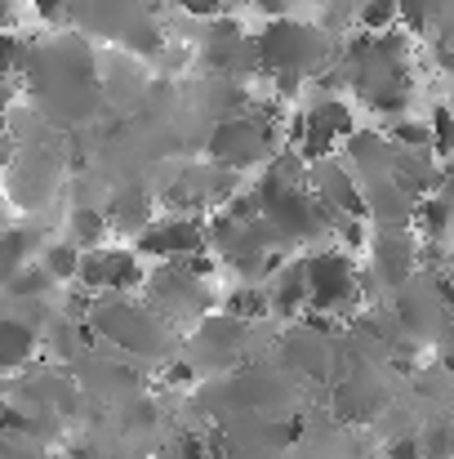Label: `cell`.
Masks as SVG:
<instances>
[{
    "label": "cell",
    "instance_id": "603a6c76",
    "mask_svg": "<svg viewBox=\"0 0 454 459\" xmlns=\"http://www.w3.org/2000/svg\"><path fill=\"white\" fill-rule=\"evenodd\" d=\"M388 459H424L419 437H401V442H392V446H388Z\"/></svg>",
    "mask_w": 454,
    "mask_h": 459
},
{
    "label": "cell",
    "instance_id": "5bb4252c",
    "mask_svg": "<svg viewBox=\"0 0 454 459\" xmlns=\"http://www.w3.org/2000/svg\"><path fill=\"white\" fill-rule=\"evenodd\" d=\"M268 304L277 316H303L307 312V281H303V259H290L272 281H268Z\"/></svg>",
    "mask_w": 454,
    "mask_h": 459
},
{
    "label": "cell",
    "instance_id": "4dcf8cb0",
    "mask_svg": "<svg viewBox=\"0 0 454 459\" xmlns=\"http://www.w3.org/2000/svg\"><path fill=\"white\" fill-rule=\"evenodd\" d=\"M227 4H241V0H223V9H227Z\"/></svg>",
    "mask_w": 454,
    "mask_h": 459
},
{
    "label": "cell",
    "instance_id": "ffe728a7",
    "mask_svg": "<svg viewBox=\"0 0 454 459\" xmlns=\"http://www.w3.org/2000/svg\"><path fill=\"white\" fill-rule=\"evenodd\" d=\"M437 18V0H397V22L406 27V36H424Z\"/></svg>",
    "mask_w": 454,
    "mask_h": 459
},
{
    "label": "cell",
    "instance_id": "4316f807",
    "mask_svg": "<svg viewBox=\"0 0 454 459\" xmlns=\"http://www.w3.org/2000/svg\"><path fill=\"white\" fill-rule=\"evenodd\" d=\"M9 156H13V139H9V126L0 121V165H9Z\"/></svg>",
    "mask_w": 454,
    "mask_h": 459
},
{
    "label": "cell",
    "instance_id": "9a60e30c",
    "mask_svg": "<svg viewBox=\"0 0 454 459\" xmlns=\"http://www.w3.org/2000/svg\"><path fill=\"white\" fill-rule=\"evenodd\" d=\"M450 223H454V201L446 192H433L415 205V237L424 241H446L450 237Z\"/></svg>",
    "mask_w": 454,
    "mask_h": 459
},
{
    "label": "cell",
    "instance_id": "52a82bcc",
    "mask_svg": "<svg viewBox=\"0 0 454 459\" xmlns=\"http://www.w3.org/2000/svg\"><path fill=\"white\" fill-rule=\"evenodd\" d=\"M210 250V228L205 214H156L148 228L139 232V255L160 259V264H183Z\"/></svg>",
    "mask_w": 454,
    "mask_h": 459
},
{
    "label": "cell",
    "instance_id": "7a4b0ae2",
    "mask_svg": "<svg viewBox=\"0 0 454 459\" xmlns=\"http://www.w3.org/2000/svg\"><path fill=\"white\" fill-rule=\"evenodd\" d=\"M303 281H307V312L312 316H330V321L352 316L361 295H365L356 255H347L343 246L307 250L303 255Z\"/></svg>",
    "mask_w": 454,
    "mask_h": 459
},
{
    "label": "cell",
    "instance_id": "277c9868",
    "mask_svg": "<svg viewBox=\"0 0 454 459\" xmlns=\"http://www.w3.org/2000/svg\"><path fill=\"white\" fill-rule=\"evenodd\" d=\"M277 148V126L272 117H259V112H236V117H223L210 139H205V156L210 165L218 169H232V174H245V169H259L272 160Z\"/></svg>",
    "mask_w": 454,
    "mask_h": 459
},
{
    "label": "cell",
    "instance_id": "6da1fadb",
    "mask_svg": "<svg viewBox=\"0 0 454 459\" xmlns=\"http://www.w3.org/2000/svg\"><path fill=\"white\" fill-rule=\"evenodd\" d=\"M85 325L99 339H107L112 348L139 357V361H165L169 348H174V330L143 299H130V295H103V299H94Z\"/></svg>",
    "mask_w": 454,
    "mask_h": 459
},
{
    "label": "cell",
    "instance_id": "83f0119b",
    "mask_svg": "<svg viewBox=\"0 0 454 459\" xmlns=\"http://www.w3.org/2000/svg\"><path fill=\"white\" fill-rule=\"evenodd\" d=\"M9 219H13V205H9V196H0V232H4V228H13Z\"/></svg>",
    "mask_w": 454,
    "mask_h": 459
},
{
    "label": "cell",
    "instance_id": "8fae6325",
    "mask_svg": "<svg viewBox=\"0 0 454 459\" xmlns=\"http://www.w3.org/2000/svg\"><path fill=\"white\" fill-rule=\"evenodd\" d=\"M36 352H40V330L22 321L18 312H0V375L31 366Z\"/></svg>",
    "mask_w": 454,
    "mask_h": 459
},
{
    "label": "cell",
    "instance_id": "f546056e",
    "mask_svg": "<svg viewBox=\"0 0 454 459\" xmlns=\"http://www.w3.org/2000/svg\"><path fill=\"white\" fill-rule=\"evenodd\" d=\"M446 174H450V183H454V160H446Z\"/></svg>",
    "mask_w": 454,
    "mask_h": 459
},
{
    "label": "cell",
    "instance_id": "2e32d148",
    "mask_svg": "<svg viewBox=\"0 0 454 459\" xmlns=\"http://www.w3.org/2000/svg\"><path fill=\"white\" fill-rule=\"evenodd\" d=\"M107 232H112V223H107L103 210H94V205H76V210H72L67 241H72L81 255H85V250H99V246L107 241Z\"/></svg>",
    "mask_w": 454,
    "mask_h": 459
},
{
    "label": "cell",
    "instance_id": "484cf974",
    "mask_svg": "<svg viewBox=\"0 0 454 459\" xmlns=\"http://www.w3.org/2000/svg\"><path fill=\"white\" fill-rule=\"evenodd\" d=\"M36 9H40V18H58L67 9V0H36Z\"/></svg>",
    "mask_w": 454,
    "mask_h": 459
},
{
    "label": "cell",
    "instance_id": "3957f363",
    "mask_svg": "<svg viewBox=\"0 0 454 459\" xmlns=\"http://www.w3.org/2000/svg\"><path fill=\"white\" fill-rule=\"evenodd\" d=\"M334 54L330 36L312 22H299V18H272L268 31L259 36V67L268 76H295V81H307L325 67V58Z\"/></svg>",
    "mask_w": 454,
    "mask_h": 459
},
{
    "label": "cell",
    "instance_id": "1f68e13d",
    "mask_svg": "<svg viewBox=\"0 0 454 459\" xmlns=\"http://www.w3.org/2000/svg\"><path fill=\"white\" fill-rule=\"evenodd\" d=\"M0 9H4V0H0Z\"/></svg>",
    "mask_w": 454,
    "mask_h": 459
},
{
    "label": "cell",
    "instance_id": "cb8c5ba5",
    "mask_svg": "<svg viewBox=\"0 0 454 459\" xmlns=\"http://www.w3.org/2000/svg\"><path fill=\"white\" fill-rule=\"evenodd\" d=\"M437 63H441L446 76H454V40H441V45H437Z\"/></svg>",
    "mask_w": 454,
    "mask_h": 459
},
{
    "label": "cell",
    "instance_id": "4fadbf2b",
    "mask_svg": "<svg viewBox=\"0 0 454 459\" xmlns=\"http://www.w3.org/2000/svg\"><path fill=\"white\" fill-rule=\"evenodd\" d=\"M36 255H40L36 228H4V232H0V290H4L27 264H36Z\"/></svg>",
    "mask_w": 454,
    "mask_h": 459
},
{
    "label": "cell",
    "instance_id": "7c38bea8",
    "mask_svg": "<svg viewBox=\"0 0 454 459\" xmlns=\"http://www.w3.org/2000/svg\"><path fill=\"white\" fill-rule=\"evenodd\" d=\"M103 214H107V223L116 232H143L156 219V201H151V192L143 183H125V187H116V196Z\"/></svg>",
    "mask_w": 454,
    "mask_h": 459
},
{
    "label": "cell",
    "instance_id": "44dd1931",
    "mask_svg": "<svg viewBox=\"0 0 454 459\" xmlns=\"http://www.w3.org/2000/svg\"><path fill=\"white\" fill-rule=\"evenodd\" d=\"M424 459H454V429H433L428 437H419Z\"/></svg>",
    "mask_w": 454,
    "mask_h": 459
},
{
    "label": "cell",
    "instance_id": "d6986e66",
    "mask_svg": "<svg viewBox=\"0 0 454 459\" xmlns=\"http://www.w3.org/2000/svg\"><path fill=\"white\" fill-rule=\"evenodd\" d=\"M428 130H433V152H437V160H454V108L450 103H437L433 108Z\"/></svg>",
    "mask_w": 454,
    "mask_h": 459
},
{
    "label": "cell",
    "instance_id": "7402d4cb",
    "mask_svg": "<svg viewBox=\"0 0 454 459\" xmlns=\"http://www.w3.org/2000/svg\"><path fill=\"white\" fill-rule=\"evenodd\" d=\"M178 9H187V13H196V18H218L223 13V0H178Z\"/></svg>",
    "mask_w": 454,
    "mask_h": 459
},
{
    "label": "cell",
    "instance_id": "ba28073f",
    "mask_svg": "<svg viewBox=\"0 0 454 459\" xmlns=\"http://www.w3.org/2000/svg\"><path fill=\"white\" fill-rule=\"evenodd\" d=\"M245 339H250V321H241V316L223 312V307L192 325V352H196L201 361H210V370L232 366V361L241 357Z\"/></svg>",
    "mask_w": 454,
    "mask_h": 459
},
{
    "label": "cell",
    "instance_id": "8992f818",
    "mask_svg": "<svg viewBox=\"0 0 454 459\" xmlns=\"http://www.w3.org/2000/svg\"><path fill=\"white\" fill-rule=\"evenodd\" d=\"M148 273H143V259L139 250H125V246H99V250H85L81 255V273H76V286L94 299L103 295H134L143 290Z\"/></svg>",
    "mask_w": 454,
    "mask_h": 459
},
{
    "label": "cell",
    "instance_id": "e0dca14e",
    "mask_svg": "<svg viewBox=\"0 0 454 459\" xmlns=\"http://www.w3.org/2000/svg\"><path fill=\"white\" fill-rule=\"evenodd\" d=\"M36 264L54 277V286H72L76 281V273H81V250L63 237V241H49V246H40V255H36Z\"/></svg>",
    "mask_w": 454,
    "mask_h": 459
},
{
    "label": "cell",
    "instance_id": "ac0fdd59",
    "mask_svg": "<svg viewBox=\"0 0 454 459\" xmlns=\"http://www.w3.org/2000/svg\"><path fill=\"white\" fill-rule=\"evenodd\" d=\"M223 312H232V316H241V321H263V316H272V304H268V290L259 286V281H245V286H236L227 299H223Z\"/></svg>",
    "mask_w": 454,
    "mask_h": 459
},
{
    "label": "cell",
    "instance_id": "f1b7e54d",
    "mask_svg": "<svg viewBox=\"0 0 454 459\" xmlns=\"http://www.w3.org/2000/svg\"><path fill=\"white\" fill-rule=\"evenodd\" d=\"M441 304H446V312L454 316V281H446V286H441Z\"/></svg>",
    "mask_w": 454,
    "mask_h": 459
},
{
    "label": "cell",
    "instance_id": "d4e9b609",
    "mask_svg": "<svg viewBox=\"0 0 454 459\" xmlns=\"http://www.w3.org/2000/svg\"><path fill=\"white\" fill-rule=\"evenodd\" d=\"M250 4H259V9L272 13V18H286V9H290V0H250Z\"/></svg>",
    "mask_w": 454,
    "mask_h": 459
},
{
    "label": "cell",
    "instance_id": "9c48e42d",
    "mask_svg": "<svg viewBox=\"0 0 454 459\" xmlns=\"http://www.w3.org/2000/svg\"><path fill=\"white\" fill-rule=\"evenodd\" d=\"M370 268L388 290H406L419 273V241L415 232H379L370 237Z\"/></svg>",
    "mask_w": 454,
    "mask_h": 459
},
{
    "label": "cell",
    "instance_id": "30bf717a",
    "mask_svg": "<svg viewBox=\"0 0 454 459\" xmlns=\"http://www.w3.org/2000/svg\"><path fill=\"white\" fill-rule=\"evenodd\" d=\"M343 165L356 174V183H361V187L383 183V178H392L397 143H392L388 134H379V130H356V134H347V139H343Z\"/></svg>",
    "mask_w": 454,
    "mask_h": 459
},
{
    "label": "cell",
    "instance_id": "5b68a950",
    "mask_svg": "<svg viewBox=\"0 0 454 459\" xmlns=\"http://www.w3.org/2000/svg\"><path fill=\"white\" fill-rule=\"evenodd\" d=\"M143 304L174 330V325H196L210 316V277L187 273L183 264H160L143 281Z\"/></svg>",
    "mask_w": 454,
    "mask_h": 459
}]
</instances>
